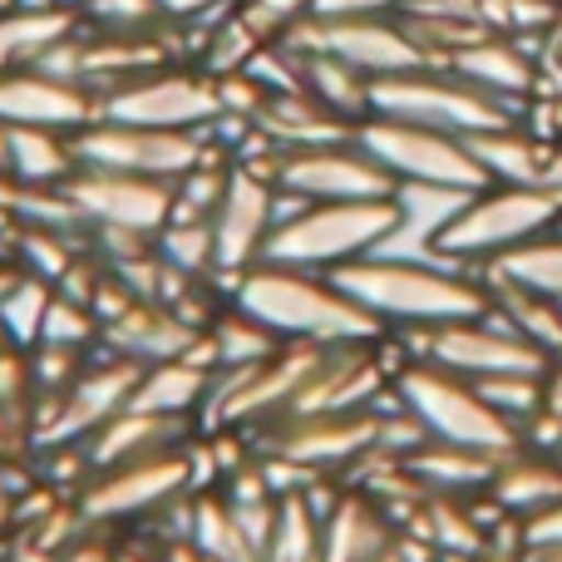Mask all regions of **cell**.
<instances>
[{"label":"cell","mask_w":562,"mask_h":562,"mask_svg":"<svg viewBox=\"0 0 562 562\" xmlns=\"http://www.w3.org/2000/svg\"><path fill=\"white\" fill-rule=\"evenodd\" d=\"M479 277L484 281H514V286H524V291L562 301V233L553 227V233L533 237V243H524V247H508L504 257H494V262L479 267Z\"/></svg>","instance_id":"83f0119b"},{"label":"cell","mask_w":562,"mask_h":562,"mask_svg":"<svg viewBox=\"0 0 562 562\" xmlns=\"http://www.w3.org/2000/svg\"><path fill=\"white\" fill-rule=\"evenodd\" d=\"M138 375H144V366H134V360H124V356H109V350L99 360H89L65 395L35 405V449L85 445L99 425H109V419L134 400Z\"/></svg>","instance_id":"8fae6325"},{"label":"cell","mask_w":562,"mask_h":562,"mask_svg":"<svg viewBox=\"0 0 562 562\" xmlns=\"http://www.w3.org/2000/svg\"><path fill=\"white\" fill-rule=\"evenodd\" d=\"M390 385H395L400 405L429 429V439L484 449V454H498V459L524 449V429L498 415L474 390V380L454 375V370H439V366H429V360H409V366L395 370Z\"/></svg>","instance_id":"5b68a950"},{"label":"cell","mask_w":562,"mask_h":562,"mask_svg":"<svg viewBox=\"0 0 562 562\" xmlns=\"http://www.w3.org/2000/svg\"><path fill=\"white\" fill-rule=\"evenodd\" d=\"M198 336H203V330L188 326L164 301H134V306L119 311L114 321H104L99 346H104L109 356L134 360V366H158V360H173V356H183V350H193Z\"/></svg>","instance_id":"ac0fdd59"},{"label":"cell","mask_w":562,"mask_h":562,"mask_svg":"<svg viewBox=\"0 0 562 562\" xmlns=\"http://www.w3.org/2000/svg\"><path fill=\"white\" fill-rule=\"evenodd\" d=\"M188 543L207 562H262L247 528L237 524L227 494H193V524H188Z\"/></svg>","instance_id":"f1b7e54d"},{"label":"cell","mask_w":562,"mask_h":562,"mask_svg":"<svg viewBox=\"0 0 562 562\" xmlns=\"http://www.w3.org/2000/svg\"><path fill=\"white\" fill-rule=\"evenodd\" d=\"M85 366H89V350H79V346H55V340H35L30 346V370H35L40 400L65 395Z\"/></svg>","instance_id":"d590c367"},{"label":"cell","mask_w":562,"mask_h":562,"mask_svg":"<svg viewBox=\"0 0 562 562\" xmlns=\"http://www.w3.org/2000/svg\"><path fill=\"white\" fill-rule=\"evenodd\" d=\"M188 488H193V454H188V445H178L144 459H128V464L94 469L89 484L79 488L75 508L85 514V524L104 528V524H128V518L158 514V508L173 504Z\"/></svg>","instance_id":"30bf717a"},{"label":"cell","mask_w":562,"mask_h":562,"mask_svg":"<svg viewBox=\"0 0 562 562\" xmlns=\"http://www.w3.org/2000/svg\"><path fill=\"white\" fill-rule=\"evenodd\" d=\"M227 301L272 326L281 340H316V346H346V340H380L385 326L336 286L326 272L306 267L257 262L227 281Z\"/></svg>","instance_id":"7a4b0ae2"},{"label":"cell","mask_w":562,"mask_h":562,"mask_svg":"<svg viewBox=\"0 0 562 562\" xmlns=\"http://www.w3.org/2000/svg\"><path fill=\"white\" fill-rule=\"evenodd\" d=\"M346 296H356L385 330L405 326H445V321H479L494 296L484 277L469 267L445 262H415V257H385L370 252L356 262L326 272Z\"/></svg>","instance_id":"6da1fadb"},{"label":"cell","mask_w":562,"mask_h":562,"mask_svg":"<svg viewBox=\"0 0 562 562\" xmlns=\"http://www.w3.org/2000/svg\"><path fill=\"white\" fill-rule=\"evenodd\" d=\"M277 188L306 203H366V198H395L400 183L356 138H340V144L286 148L277 164Z\"/></svg>","instance_id":"4fadbf2b"},{"label":"cell","mask_w":562,"mask_h":562,"mask_svg":"<svg viewBox=\"0 0 562 562\" xmlns=\"http://www.w3.org/2000/svg\"><path fill=\"white\" fill-rule=\"evenodd\" d=\"M508 518H533L543 508L562 504V459L548 449V454H533V445L514 449L508 459H498L494 469V484L484 488Z\"/></svg>","instance_id":"7402d4cb"},{"label":"cell","mask_w":562,"mask_h":562,"mask_svg":"<svg viewBox=\"0 0 562 562\" xmlns=\"http://www.w3.org/2000/svg\"><path fill=\"white\" fill-rule=\"evenodd\" d=\"M35 370H30V350L25 346H0V409L10 415H25L30 429H35Z\"/></svg>","instance_id":"74e56055"},{"label":"cell","mask_w":562,"mask_h":562,"mask_svg":"<svg viewBox=\"0 0 562 562\" xmlns=\"http://www.w3.org/2000/svg\"><path fill=\"white\" fill-rule=\"evenodd\" d=\"M207 134H178V128H144V124H114L94 119L75 134V154L89 168H114V173L164 178L178 183L188 168L203 158Z\"/></svg>","instance_id":"7c38bea8"},{"label":"cell","mask_w":562,"mask_h":562,"mask_svg":"<svg viewBox=\"0 0 562 562\" xmlns=\"http://www.w3.org/2000/svg\"><path fill=\"white\" fill-rule=\"evenodd\" d=\"M0 223H5V217H0Z\"/></svg>","instance_id":"7dc6e473"},{"label":"cell","mask_w":562,"mask_h":562,"mask_svg":"<svg viewBox=\"0 0 562 562\" xmlns=\"http://www.w3.org/2000/svg\"><path fill=\"white\" fill-rule=\"evenodd\" d=\"M400 227L395 198H366V203H306L301 213L281 217L267 237L262 262L306 267V272H336V267L370 257Z\"/></svg>","instance_id":"277c9868"},{"label":"cell","mask_w":562,"mask_h":562,"mask_svg":"<svg viewBox=\"0 0 562 562\" xmlns=\"http://www.w3.org/2000/svg\"><path fill=\"white\" fill-rule=\"evenodd\" d=\"M370 114L409 119V124L445 128V134H459V138L524 124V109L504 104V99L459 79L445 65H419V69H405V75L370 79Z\"/></svg>","instance_id":"8992f818"},{"label":"cell","mask_w":562,"mask_h":562,"mask_svg":"<svg viewBox=\"0 0 562 562\" xmlns=\"http://www.w3.org/2000/svg\"><path fill=\"white\" fill-rule=\"evenodd\" d=\"M558 233H562V217H558Z\"/></svg>","instance_id":"bcb514c9"},{"label":"cell","mask_w":562,"mask_h":562,"mask_svg":"<svg viewBox=\"0 0 562 562\" xmlns=\"http://www.w3.org/2000/svg\"><path fill=\"white\" fill-rule=\"evenodd\" d=\"M20 272V267L15 262H10V257H0V291H5L10 286V277H15Z\"/></svg>","instance_id":"7bdbcfd3"},{"label":"cell","mask_w":562,"mask_h":562,"mask_svg":"<svg viewBox=\"0 0 562 562\" xmlns=\"http://www.w3.org/2000/svg\"><path fill=\"white\" fill-rule=\"evenodd\" d=\"M562 217V188L538 183H488L459 207V217L435 237V252L454 267L479 272L484 262L553 233Z\"/></svg>","instance_id":"3957f363"},{"label":"cell","mask_w":562,"mask_h":562,"mask_svg":"<svg viewBox=\"0 0 562 562\" xmlns=\"http://www.w3.org/2000/svg\"><path fill=\"white\" fill-rule=\"evenodd\" d=\"M79 20H89V25H99V30H124V35H144V30L173 25L158 0H89Z\"/></svg>","instance_id":"8d00e7d4"},{"label":"cell","mask_w":562,"mask_h":562,"mask_svg":"<svg viewBox=\"0 0 562 562\" xmlns=\"http://www.w3.org/2000/svg\"><path fill=\"white\" fill-rule=\"evenodd\" d=\"M188 429H193V419H183V415H158V409L124 405L109 425H99L94 435L85 439L89 464L109 469V464H128V459L158 454V449H178V445H188Z\"/></svg>","instance_id":"d6986e66"},{"label":"cell","mask_w":562,"mask_h":562,"mask_svg":"<svg viewBox=\"0 0 562 562\" xmlns=\"http://www.w3.org/2000/svg\"><path fill=\"white\" fill-rule=\"evenodd\" d=\"M380 562H415V558H409V548H405V543H400V548H395V543H390V553H385V558H380Z\"/></svg>","instance_id":"ee69618b"},{"label":"cell","mask_w":562,"mask_h":562,"mask_svg":"<svg viewBox=\"0 0 562 562\" xmlns=\"http://www.w3.org/2000/svg\"><path fill=\"white\" fill-rule=\"evenodd\" d=\"M65 193L75 198L85 227H134V233L158 237L168 227V217H173V183H164V178L79 164L69 173Z\"/></svg>","instance_id":"9a60e30c"},{"label":"cell","mask_w":562,"mask_h":562,"mask_svg":"<svg viewBox=\"0 0 562 562\" xmlns=\"http://www.w3.org/2000/svg\"><path fill=\"white\" fill-rule=\"evenodd\" d=\"M524 548H562V504L524 518Z\"/></svg>","instance_id":"f35d334b"},{"label":"cell","mask_w":562,"mask_h":562,"mask_svg":"<svg viewBox=\"0 0 562 562\" xmlns=\"http://www.w3.org/2000/svg\"><path fill=\"white\" fill-rule=\"evenodd\" d=\"M272 435L262 439L267 454H281L291 464L311 469V474H336L350 469L375 449L380 435V409H330V415H291L272 419Z\"/></svg>","instance_id":"5bb4252c"},{"label":"cell","mask_w":562,"mask_h":562,"mask_svg":"<svg viewBox=\"0 0 562 562\" xmlns=\"http://www.w3.org/2000/svg\"><path fill=\"white\" fill-rule=\"evenodd\" d=\"M445 69H454L459 79L488 89L494 99H504V104H514V109H528V99H533V85H538V59L528 55V49L518 45L514 35L479 40V45L449 55Z\"/></svg>","instance_id":"ffe728a7"},{"label":"cell","mask_w":562,"mask_h":562,"mask_svg":"<svg viewBox=\"0 0 562 562\" xmlns=\"http://www.w3.org/2000/svg\"><path fill=\"white\" fill-rule=\"evenodd\" d=\"M301 79H306V94H316L326 109H336L340 119L360 124L370 114V75H360L356 65L336 55H301Z\"/></svg>","instance_id":"4dcf8cb0"},{"label":"cell","mask_w":562,"mask_h":562,"mask_svg":"<svg viewBox=\"0 0 562 562\" xmlns=\"http://www.w3.org/2000/svg\"><path fill=\"white\" fill-rule=\"evenodd\" d=\"M257 128L286 154V148H316V144H340L356 138V124L340 119L336 109H326L306 89H286V94H267V104L257 109Z\"/></svg>","instance_id":"44dd1931"},{"label":"cell","mask_w":562,"mask_h":562,"mask_svg":"<svg viewBox=\"0 0 562 562\" xmlns=\"http://www.w3.org/2000/svg\"><path fill=\"white\" fill-rule=\"evenodd\" d=\"M79 25L75 10L59 5H20V0H0V75L25 69L45 55L55 40H65Z\"/></svg>","instance_id":"d4e9b609"},{"label":"cell","mask_w":562,"mask_h":562,"mask_svg":"<svg viewBox=\"0 0 562 562\" xmlns=\"http://www.w3.org/2000/svg\"><path fill=\"white\" fill-rule=\"evenodd\" d=\"M400 464L429 488V494H484L494 484L498 454L484 449H464V445H445V439H425L415 454H405Z\"/></svg>","instance_id":"cb8c5ba5"},{"label":"cell","mask_w":562,"mask_h":562,"mask_svg":"<svg viewBox=\"0 0 562 562\" xmlns=\"http://www.w3.org/2000/svg\"><path fill=\"white\" fill-rule=\"evenodd\" d=\"M223 114L217 79L203 65L168 59L148 75L124 79L119 89L99 94V119L114 124H144V128H178V134H207V124Z\"/></svg>","instance_id":"ba28073f"},{"label":"cell","mask_w":562,"mask_h":562,"mask_svg":"<svg viewBox=\"0 0 562 562\" xmlns=\"http://www.w3.org/2000/svg\"><path fill=\"white\" fill-rule=\"evenodd\" d=\"M75 168V134H65V128H10V178L35 188H65Z\"/></svg>","instance_id":"4316f807"},{"label":"cell","mask_w":562,"mask_h":562,"mask_svg":"<svg viewBox=\"0 0 562 562\" xmlns=\"http://www.w3.org/2000/svg\"><path fill=\"white\" fill-rule=\"evenodd\" d=\"M207 340H213V350H217V370L262 366V360H272L277 350L286 346V340H281L272 326H262V321L247 316V311L233 306V301H227V306L213 316V326H207Z\"/></svg>","instance_id":"f546056e"},{"label":"cell","mask_w":562,"mask_h":562,"mask_svg":"<svg viewBox=\"0 0 562 562\" xmlns=\"http://www.w3.org/2000/svg\"><path fill=\"white\" fill-rule=\"evenodd\" d=\"M99 330H104V321L94 316V306H85V301L55 291V296H49V311H45V326H40V340L94 350L99 346Z\"/></svg>","instance_id":"836d02e7"},{"label":"cell","mask_w":562,"mask_h":562,"mask_svg":"<svg viewBox=\"0 0 562 562\" xmlns=\"http://www.w3.org/2000/svg\"><path fill=\"white\" fill-rule=\"evenodd\" d=\"M213 375L217 370L198 366L193 356H173V360H158V366H144L134 385V400L128 405L138 409H158V415H203L207 405V390H213Z\"/></svg>","instance_id":"484cf974"},{"label":"cell","mask_w":562,"mask_h":562,"mask_svg":"<svg viewBox=\"0 0 562 562\" xmlns=\"http://www.w3.org/2000/svg\"><path fill=\"white\" fill-rule=\"evenodd\" d=\"M158 257L168 267L188 277L217 281V243H213V223H188V217H168V227L158 233Z\"/></svg>","instance_id":"d6a6232c"},{"label":"cell","mask_w":562,"mask_h":562,"mask_svg":"<svg viewBox=\"0 0 562 562\" xmlns=\"http://www.w3.org/2000/svg\"><path fill=\"white\" fill-rule=\"evenodd\" d=\"M10 168V124H0V173Z\"/></svg>","instance_id":"b9f144b4"},{"label":"cell","mask_w":562,"mask_h":562,"mask_svg":"<svg viewBox=\"0 0 562 562\" xmlns=\"http://www.w3.org/2000/svg\"><path fill=\"white\" fill-rule=\"evenodd\" d=\"M49 296H55V286H49L45 277H35V272H15L10 277V286L0 291V326H5V336L15 340V346L30 350L40 340Z\"/></svg>","instance_id":"1f68e13d"},{"label":"cell","mask_w":562,"mask_h":562,"mask_svg":"<svg viewBox=\"0 0 562 562\" xmlns=\"http://www.w3.org/2000/svg\"><path fill=\"white\" fill-rule=\"evenodd\" d=\"M543 380L548 375H484L474 380V390L498 409L504 419H514L518 429L543 409Z\"/></svg>","instance_id":"e575fe53"},{"label":"cell","mask_w":562,"mask_h":562,"mask_svg":"<svg viewBox=\"0 0 562 562\" xmlns=\"http://www.w3.org/2000/svg\"><path fill=\"white\" fill-rule=\"evenodd\" d=\"M474 562H524V548H504V543H488L484 553H479Z\"/></svg>","instance_id":"60d3db41"},{"label":"cell","mask_w":562,"mask_h":562,"mask_svg":"<svg viewBox=\"0 0 562 562\" xmlns=\"http://www.w3.org/2000/svg\"><path fill=\"white\" fill-rule=\"evenodd\" d=\"M390 543V518L370 494L336 498L321 518V562H380Z\"/></svg>","instance_id":"603a6c76"},{"label":"cell","mask_w":562,"mask_h":562,"mask_svg":"<svg viewBox=\"0 0 562 562\" xmlns=\"http://www.w3.org/2000/svg\"><path fill=\"white\" fill-rule=\"evenodd\" d=\"M99 119V94L75 79H59L40 65L0 75V124L10 128H65L79 134Z\"/></svg>","instance_id":"e0dca14e"},{"label":"cell","mask_w":562,"mask_h":562,"mask_svg":"<svg viewBox=\"0 0 562 562\" xmlns=\"http://www.w3.org/2000/svg\"><path fill=\"white\" fill-rule=\"evenodd\" d=\"M356 144L366 148L375 164L395 173V183H445V188H488V173L469 144L445 128H425L409 119L366 114L356 124Z\"/></svg>","instance_id":"9c48e42d"},{"label":"cell","mask_w":562,"mask_h":562,"mask_svg":"<svg viewBox=\"0 0 562 562\" xmlns=\"http://www.w3.org/2000/svg\"><path fill=\"white\" fill-rule=\"evenodd\" d=\"M405 346H419L415 360H429L439 370H454L464 380L484 375H548L553 356L533 340H524L494 306L479 321H445V326H405L395 330Z\"/></svg>","instance_id":"52a82bcc"},{"label":"cell","mask_w":562,"mask_h":562,"mask_svg":"<svg viewBox=\"0 0 562 562\" xmlns=\"http://www.w3.org/2000/svg\"><path fill=\"white\" fill-rule=\"evenodd\" d=\"M409 0H316V15H400Z\"/></svg>","instance_id":"ab89813d"},{"label":"cell","mask_w":562,"mask_h":562,"mask_svg":"<svg viewBox=\"0 0 562 562\" xmlns=\"http://www.w3.org/2000/svg\"><path fill=\"white\" fill-rule=\"evenodd\" d=\"M553 454H558V459H562V439H558V445H553Z\"/></svg>","instance_id":"f6af8a7d"},{"label":"cell","mask_w":562,"mask_h":562,"mask_svg":"<svg viewBox=\"0 0 562 562\" xmlns=\"http://www.w3.org/2000/svg\"><path fill=\"white\" fill-rule=\"evenodd\" d=\"M277 227V183L252 168L233 164L227 193L213 213V243H217V281L243 277L247 267L262 262L267 237Z\"/></svg>","instance_id":"2e32d148"}]
</instances>
